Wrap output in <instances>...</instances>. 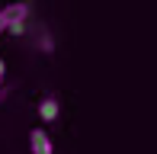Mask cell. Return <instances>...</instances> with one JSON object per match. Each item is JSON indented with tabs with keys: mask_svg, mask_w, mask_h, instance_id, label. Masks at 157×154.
I'll use <instances>...</instances> for the list:
<instances>
[{
	"mask_svg": "<svg viewBox=\"0 0 157 154\" xmlns=\"http://www.w3.org/2000/svg\"><path fill=\"white\" fill-rule=\"evenodd\" d=\"M29 148H32V154H55V144H52L45 129H32L29 132Z\"/></svg>",
	"mask_w": 157,
	"mask_h": 154,
	"instance_id": "7a4b0ae2",
	"label": "cell"
},
{
	"mask_svg": "<svg viewBox=\"0 0 157 154\" xmlns=\"http://www.w3.org/2000/svg\"><path fill=\"white\" fill-rule=\"evenodd\" d=\"M58 116H61V103H58V96H45V100L39 103V119H42V122H55Z\"/></svg>",
	"mask_w": 157,
	"mask_h": 154,
	"instance_id": "3957f363",
	"label": "cell"
},
{
	"mask_svg": "<svg viewBox=\"0 0 157 154\" xmlns=\"http://www.w3.org/2000/svg\"><path fill=\"white\" fill-rule=\"evenodd\" d=\"M3 19H6V26H16V23H26L29 19V3L26 0H13V3H6L3 10Z\"/></svg>",
	"mask_w": 157,
	"mask_h": 154,
	"instance_id": "6da1fadb",
	"label": "cell"
},
{
	"mask_svg": "<svg viewBox=\"0 0 157 154\" xmlns=\"http://www.w3.org/2000/svg\"><path fill=\"white\" fill-rule=\"evenodd\" d=\"M3 100H6V90H3V87H0V103H3Z\"/></svg>",
	"mask_w": 157,
	"mask_h": 154,
	"instance_id": "8992f818",
	"label": "cell"
},
{
	"mask_svg": "<svg viewBox=\"0 0 157 154\" xmlns=\"http://www.w3.org/2000/svg\"><path fill=\"white\" fill-rule=\"evenodd\" d=\"M3 77H6V61L0 58V87H3Z\"/></svg>",
	"mask_w": 157,
	"mask_h": 154,
	"instance_id": "277c9868",
	"label": "cell"
},
{
	"mask_svg": "<svg viewBox=\"0 0 157 154\" xmlns=\"http://www.w3.org/2000/svg\"><path fill=\"white\" fill-rule=\"evenodd\" d=\"M6 32V19H3V13H0V36Z\"/></svg>",
	"mask_w": 157,
	"mask_h": 154,
	"instance_id": "5b68a950",
	"label": "cell"
}]
</instances>
